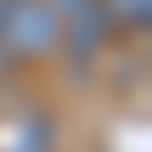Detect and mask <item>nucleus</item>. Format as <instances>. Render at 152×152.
Instances as JSON below:
<instances>
[{"label": "nucleus", "mask_w": 152, "mask_h": 152, "mask_svg": "<svg viewBox=\"0 0 152 152\" xmlns=\"http://www.w3.org/2000/svg\"><path fill=\"white\" fill-rule=\"evenodd\" d=\"M6 68H11V62H6V45H0V73H6Z\"/></svg>", "instance_id": "5"}, {"label": "nucleus", "mask_w": 152, "mask_h": 152, "mask_svg": "<svg viewBox=\"0 0 152 152\" xmlns=\"http://www.w3.org/2000/svg\"><path fill=\"white\" fill-rule=\"evenodd\" d=\"M102 11L113 34H147L152 23V0H102Z\"/></svg>", "instance_id": "4"}, {"label": "nucleus", "mask_w": 152, "mask_h": 152, "mask_svg": "<svg viewBox=\"0 0 152 152\" xmlns=\"http://www.w3.org/2000/svg\"><path fill=\"white\" fill-rule=\"evenodd\" d=\"M0 152H56V118L45 107H17L0 124Z\"/></svg>", "instance_id": "3"}, {"label": "nucleus", "mask_w": 152, "mask_h": 152, "mask_svg": "<svg viewBox=\"0 0 152 152\" xmlns=\"http://www.w3.org/2000/svg\"><path fill=\"white\" fill-rule=\"evenodd\" d=\"M51 11H56V34H62V56L68 62H96L102 56V45H107V11H102V0H51Z\"/></svg>", "instance_id": "2"}, {"label": "nucleus", "mask_w": 152, "mask_h": 152, "mask_svg": "<svg viewBox=\"0 0 152 152\" xmlns=\"http://www.w3.org/2000/svg\"><path fill=\"white\" fill-rule=\"evenodd\" d=\"M0 45H6V62H45V56H56L62 34H56L51 0H0Z\"/></svg>", "instance_id": "1"}]
</instances>
